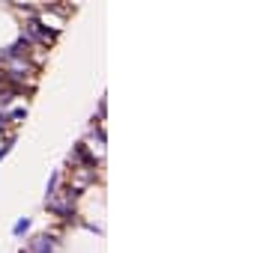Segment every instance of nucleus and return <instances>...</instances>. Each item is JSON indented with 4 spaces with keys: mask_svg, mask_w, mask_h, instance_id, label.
<instances>
[{
    "mask_svg": "<svg viewBox=\"0 0 269 253\" xmlns=\"http://www.w3.org/2000/svg\"><path fill=\"white\" fill-rule=\"evenodd\" d=\"M75 197H78V191H72V188L54 191L51 197H45V205L51 209L54 215H60L63 220H72L75 218Z\"/></svg>",
    "mask_w": 269,
    "mask_h": 253,
    "instance_id": "obj_1",
    "label": "nucleus"
},
{
    "mask_svg": "<svg viewBox=\"0 0 269 253\" xmlns=\"http://www.w3.org/2000/svg\"><path fill=\"white\" fill-rule=\"evenodd\" d=\"M27 39L36 42V45H45V48H48L54 42V30H48L39 18H30V21H27Z\"/></svg>",
    "mask_w": 269,
    "mask_h": 253,
    "instance_id": "obj_2",
    "label": "nucleus"
},
{
    "mask_svg": "<svg viewBox=\"0 0 269 253\" xmlns=\"http://www.w3.org/2000/svg\"><path fill=\"white\" fill-rule=\"evenodd\" d=\"M96 182V167H90V164H78V167L72 170V191H84L87 185Z\"/></svg>",
    "mask_w": 269,
    "mask_h": 253,
    "instance_id": "obj_3",
    "label": "nucleus"
},
{
    "mask_svg": "<svg viewBox=\"0 0 269 253\" xmlns=\"http://www.w3.org/2000/svg\"><path fill=\"white\" fill-rule=\"evenodd\" d=\"M30 51H33V42H30L27 36H21L15 45H12V48H6L3 54H6V57H30Z\"/></svg>",
    "mask_w": 269,
    "mask_h": 253,
    "instance_id": "obj_4",
    "label": "nucleus"
},
{
    "mask_svg": "<svg viewBox=\"0 0 269 253\" xmlns=\"http://www.w3.org/2000/svg\"><path fill=\"white\" fill-rule=\"evenodd\" d=\"M27 253H54V238L48 236H36L30 244H27Z\"/></svg>",
    "mask_w": 269,
    "mask_h": 253,
    "instance_id": "obj_5",
    "label": "nucleus"
},
{
    "mask_svg": "<svg viewBox=\"0 0 269 253\" xmlns=\"http://www.w3.org/2000/svg\"><path fill=\"white\" fill-rule=\"evenodd\" d=\"M27 229H30V220H27V218H21V220L15 223V229H12V233H15V236H24Z\"/></svg>",
    "mask_w": 269,
    "mask_h": 253,
    "instance_id": "obj_6",
    "label": "nucleus"
}]
</instances>
